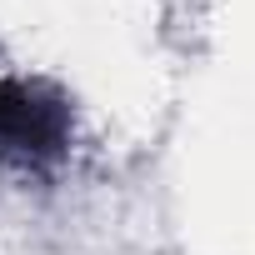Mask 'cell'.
<instances>
[{
  "instance_id": "cell-1",
  "label": "cell",
  "mask_w": 255,
  "mask_h": 255,
  "mask_svg": "<svg viewBox=\"0 0 255 255\" xmlns=\"http://www.w3.org/2000/svg\"><path fill=\"white\" fill-rule=\"evenodd\" d=\"M70 100L40 80H0V155L30 170H50L70 155Z\"/></svg>"
}]
</instances>
